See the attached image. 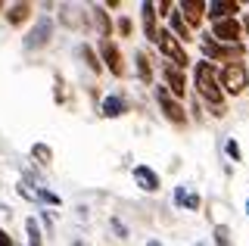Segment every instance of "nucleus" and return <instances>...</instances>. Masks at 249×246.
Segmentation results:
<instances>
[{"label": "nucleus", "instance_id": "5701e85b", "mask_svg": "<svg viewBox=\"0 0 249 246\" xmlns=\"http://www.w3.org/2000/svg\"><path fill=\"white\" fill-rule=\"evenodd\" d=\"M31 159H37L41 165H50L53 162V150L47 147V143H35V147H31Z\"/></svg>", "mask_w": 249, "mask_h": 246}, {"label": "nucleus", "instance_id": "cd10ccee", "mask_svg": "<svg viewBox=\"0 0 249 246\" xmlns=\"http://www.w3.org/2000/svg\"><path fill=\"white\" fill-rule=\"evenodd\" d=\"M53 100H56V103H62V100H66V90H62V81H56V90H53Z\"/></svg>", "mask_w": 249, "mask_h": 246}, {"label": "nucleus", "instance_id": "9b49d317", "mask_svg": "<svg viewBox=\"0 0 249 246\" xmlns=\"http://www.w3.org/2000/svg\"><path fill=\"white\" fill-rule=\"evenodd\" d=\"M209 19H212V25L215 22H221V19H237L233 13H240V3L237 0H209Z\"/></svg>", "mask_w": 249, "mask_h": 246}, {"label": "nucleus", "instance_id": "9d476101", "mask_svg": "<svg viewBox=\"0 0 249 246\" xmlns=\"http://www.w3.org/2000/svg\"><path fill=\"white\" fill-rule=\"evenodd\" d=\"M162 78H165V88L175 94L178 100H181L184 94H187V78H184V69H178V66H165L162 69Z\"/></svg>", "mask_w": 249, "mask_h": 246}, {"label": "nucleus", "instance_id": "a211bd4d", "mask_svg": "<svg viewBox=\"0 0 249 246\" xmlns=\"http://www.w3.org/2000/svg\"><path fill=\"white\" fill-rule=\"evenodd\" d=\"M134 63H137V78L143 81V84H153V59L146 56L143 50H137L134 53Z\"/></svg>", "mask_w": 249, "mask_h": 246}, {"label": "nucleus", "instance_id": "1a4fd4ad", "mask_svg": "<svg viewBox=\"0 0 249 246\" xmlns=\"http://www.w3.org/2000/svg\"><path fill=\"white\" fill-rule=\"evenodd\" d=\"M140 16H143V35H146V41L156 44L159 47V35H162V28L156 25V3H140Z\"/></svg>", "mask_w": 249, "mask_h": 246}, {"label": "nucleus", "instance_id": "7c9ffc66", "mask_svg": "<svg viewBox=\"0 0 249 246\" xmlns=\"http://www.w3.org/2000/svg\"><path fill=\"white\" fill-rule=\"evenodd\" d=\"M156 10H162V16H171V3H168V0H162V3H156Z\"/></svg>", "mask_w": 249, "mask_h": 246}, {"label": "nucleus", "instance_id": "bb28decb", "mask_svg": "<svg viewBox=\"0 0 249 246\" xmlns=\"http://www.w3.org/2000/svg\"><path fill=\"white\" fill-rule=\"evenodd\" d=\"M199 203H202V199H199L196 193H187V196H184V206H187V209H199Z\"/></svg>", "mask_w": 249, "mask_h": 246}, {"label": "nucleus", "instance_id": "6e6552de", "mask_svg": "<svg viewBox=\"0 0 249 246\" xmlns=\"http://www.w3.org/2000/svg\"><path fill=\"white\" fill-rule=\"evenodd\" d=\"M240 32H243V22L237 19H221L212 25V37L221 44H240Z\"/></svg>", "mask_w": 249, "mask_h": 246}, {"label": "nucleus", "instance_id": "b1692460", "mask_svg": "<svg viewBox=\"0 0 249 246\" xmlns=\"http://www.w3.org/2000/svg\"><path fill=\"white\" fill-rule=\"evenodd\" d=\"M215 246H233V237H231L228 225H215Z\"/></svg>", "mask_w": 249, "mask_h": 246}, {"label": "nucleus", "instance_id": "c9c22d12", "mask_svg": "<svg viewBox=\"0 0 249 246\" xmlns=\"http://www.w3.org/2000/svg\"><path fill=\"white\" fill-rule=\"evenodd\" d=\"M0 10H3V3H0Z\"/></svg>", "mask_w": 249, "mask_h": 246}, {"label": "nucleus", "instance_id": "473e14b6", "mask_svg": "<svg viewBox=\"0 0 249 246\" xmlns=\"http://www.w3.org/2000/svg\"><path fill=\"white\" fill-rule=\"evenodd\" d=\"M243 32H246V35H249V16H246V19H243Z\"/></svg>", "mask_w": 249, "mask_h": 246}, {"label": "nucleus", "instance_id": "72a5a7b5", "mask_svg": "<svg viewBox=\"0 0 249 246\" xmlns=\"http://www.w3.org/2000/svg\"><path fill=\"white\" fill-rule=\"evenodd\" d=\"M146 246H162V243H159V240H150V243H146Z\"/></svg>", "mask_w": 249, "mask_h": 246}, {"label": "nucleus", "instance_id": "6ab92c4d", "mask_svg": "<svg viewBox=\"0 0 249 246\" xmlns=\"http://www.w3.org/2000/svg\"><path fill=\"white\" fill-rule=\"evenodd\" d=\"M59 22H66L69 28H88V16H78V6H62Z\"/></svg>", "mask_w": 249, "mask_h": 246}, {"label": "nucleus", "instance_id": "f8f14e48", "mask_svg": "<svg viewBox=\"0 0 249 246\" xmlns=\"http://www.w3.org/2000/svg\"><path fill=\"white\" fill-rule=\"evenodd\" d=\"M131 175H134V184H137L140 190H146V193H156L159 184H162L159 175H156L150 165H134V172H131Z\"/></svg>", "mask_w": 249, "mask_h": 246}, {"label": "nucleus", "instance_id": "4468645a", "mask_svg": "<svg viewBox=\"0 0 249 246\" xmlns=\"http://www.w3.org/2000/svg\"><path fill=\"white\" fill-rule=\"evenodd\" d=\"M178 10L184 13L187 25H196V22L202 19V13L209 10V3H202V0H181V3H178Z\"/></svg>", "mask_w": 249, "mask_h": 246}, {"label": "nucleus", "instance_id": "ddd939ff", "mask_svg": "<svg viewBox=\"0 0 249 246\" xmlns=\"http://www.w3.org/2000/svg\"><path fill=\"white\" fill-rule=\"evenodd\" d=\"M128 109H131L128 100L119 97V94H109V97H103V103H100V112H103L106 119H119V115H124Z\"/></svg>", "mask_w": 249, "mask_h": 246}, {"label": "nucleus", "instance_id": "f257e3e1", "mask_svg": "<svg viewBox=\"0 0 249 246\" xmlns=\"http://www.w3.org/2000/svg\"><path fill=\"white\" fill-rule=\"evenodd\" d=\"M193 84H196V94L202 100H209L212 115L221 119L224 115V90H221V81H218V75H215V66L212 63H196V69H193Z\"/></svg>", "mask_w": 249, "mask_h": 246}, {"label": "nucleus", "instance_id": "f3484780", "mask_svg": "<svg viewBox=\"0 0 249 246\" xmlns=\"http://www.w3.org/2000/svg\"><path fill=\"white\" fill-rule=\"evenodd\" d=\"M168 22H171V35H175L181 44L193 41V37H190V25H187V19H184V13H181V10H178V13H171Z\"/></svg>", "mask_w": 249, "mask_h": 246}, {"label": "nucleus", "instance_id": "393cba45", "mask_svg": "<svg viewBox=\"0 0 249 246\" xmlns=\"http://www.w3.org/2000/svg\"><path fill=\"white\" fill-rule=\"evenodd\" d=\"M224 153H228V156L233 159V162H240V159H243V153H240V143L233 141V137H231L228 143H224Z\"/></svg>", "mask_w": 249, "mask_h": 246}, {"label": "nucleus", "instance_id": "f03ea898", "mask_svg": "<svg viewBox=\"0 0 249 246\" xmlns=\"http://www.w3.org/2000/svg\"><path fill=\"white\" fill-rule=\"evenodd\" d=\"M218 81H221V90H224V94L240 97L249 88V72H246L243 63H231V66H224L221 72H218Z\"/></svg>", "mask_w": 249, "mask_h": 246}, {"label": "nucleus", "instance_id": "0eeeda50", "mask_svg": "<svg viewBox=\"0 0 249 246\" xmlns=\"http://www.w3.org/2000/svg\"><path fill=\"white\" fill-rule=\"evenodd\" d=\"M100 63H103L115 78H122V75H124V56H122L119 44H115L112 37H109V41H100Z\"/></svg>", "mask_w": 249, "mask_h": 246}, {"label": "nucleus", "instance_id": "2eb2a0df", "mask_svg": "<svg viewBox=\"0 0 249 246\" xmlns=\"http://www.w3.org/2000/svg\"><path fill=\"white\" fill-rule=\"evenodd\" d=\"M19 193L25 196V199H37V203H47V206H59L62 203L56 193H50V190H44V187H35V190H31L28 184H19Z\"/></svg>", "mask_w": 249, "mask_h": 246}, {"label": "nucleus", "instance_id": "a878e982", "mask_svg": "<svg viewBox=\"0 0 249 246\" xmlns=\"http://www.w3.org/2000/svg\"><path fill=\"white\" fill-rule=\"evenodd\" d=\"M115 28H119V35H122V37H128L131 32H134V25H131V19H119V25H115Z\"/></svg>", "mask_w": 249, "mask_h": 246}, {"label": "nucleus", "instance_id": "c85d7f7f", "mask_svg": "<svg viewBox=\"0 0 249 246\" xmlns=\"http://www.w3.org/2000/svg\"><path fill=\"white\" fill-rule=\"evenodd\" d=\"M0 246H16V243H13V237H10V234H6V230H3V228H0Z\"/></svg>", "mask_w": 249, "mask_h": 246}, {"label": "nucleus", "instance_id": "aec40b11", "mask_svg": "<svg viewBox=\"0 0 249 246\" xmlns=\"http://www.w3.org/2000/svg\"><path fill=\"white\" fill-rule=\"evenodd\" d=\"M6 19H10V25H22V22L31 19V3H13L10 10H6Z\"/></svg>", "mask_w": 249, "mask_h": 246}, {"label": "nucleus", "instance_id": "20e7f679", "mask_svg": "<svg viewBox=\"0 0 249 246\" xmlns=\"http://www.w3.org/2000/svg\"><path fill=\"white\" fill-rule=\"evenodd\" d=\"M159 50L171 59V66H178V69H187V66H190V56H187L184 44L178 41L175 35H171V28H162V35H159Z\"/></svg>", "mask_w": 249, "mask_h": 246}, {"label": "nucleus", "instance_id": "f704fd0d", "mask_svg": "<svg viewBox=\"0 0 249 246\" xmlns=\"http://www.w3.org/2000/svg\"><path fill=\"white\" fill-rule=\"evenodd\" d=\"M246 215H249V199H246Z\"/></svg>", "mask_w": 249, "mask_h": 246}, {"label": "nucleus", "instance_id": "412c9836", "mask_svg": "<svg viewBox=\"0 0 249 246\" xmlns=\"http://www.w3.org/2000/svg\"><path fill=\"white\" fill-rule=\"evenodd\" d=\"M78 56H81L84 63H88V69H90L93 75H100V72H103V63L97 59V53H93V50L88 47V44H78Z\"/></svg>", "mask_w": 249, "mask_h": 246}, {"label": "nucleus", "instance_id": "dca6fc26", "mask_svg": "<svg viewBox=\"0 0 249 246\" xmlns=\"http://www.w3.org/2000/svg\"><path fill=\"white\" fill-rule=\"evenodd\" d=\"M90 16H93V22H97V32L103 35V41H109L112 37V19H109V13H106V6H90Z\"/></svg>", "mask_w": 249, "mask_h": 246}, {"label": "nucleus", "instance_id": "4be33fe9", "mask_svg": "<svg viewBox=\"0 0 249 246\" xmlns=\"http://www.w3.org/2000/svg\"><path fill=\"white\" fill-rule=\"evenodd\" d=\"M25 234H28V246H44V237H41V228H37L35 215L25 218Z\"/></svg>", "mask_w": 249, "mask_h": 246}, {"label": "nucleus", "instance_id": "423d86ee", "mask_svg": "<svg viewBox=\"0 0 249 246\" xmlns=\"http://www.w3.org/2000/svg\"><path fill=\"white\" fill-rule=\"evenodd\" d=\"M50 37H53V19L50 16H41L35 22V28L25 35V41H22V47L25 50H41L50 44Z\"/></svg>", "mask_w": 249, "mask_h": 246}, {"label": "nucleus", "instance_id": "39448f33", "mask_svg": "<svg viewBox=\"0 0 249 246\" xmlns=\"http://www.w3.org/2000/svg\"><path fill=\"white\" fill-rule=\"evenodd\" d=\"M156 100H159L162 112H165L168 122H175V125H187V112H184V103L171 94L168 88H156Z\"/></svg>", "mask_w": 249, "mask_h": 246}, {"label": "nucleus", "instance_id": "7ed1b4c3", "mask_svg": "<svg viewBox=\"0 0 249 246\" xmlns=\"http://www.w3.org/2000/svg\"><path fill=\"white\" fill-rule=\"evenodd\" d=\"M243 53V44H221V41H215V37H202V56L209 59V63H228L231 66V59L237 63V56Z\"/></svg>", "mask_w": 249, "mask_h": 246}, {"label": "nucleus", "instance_id": "c756f323", "mask_svg": "<svg viewBox=\"0 0 249 246\" xmlns=\"http://www.w3.org/2000/svg\"><path fill=\"white\" fill-rule=\"evenodd\" d=\"M112 228H115V234H119V237H128V230H124V225H122L119 218H112Z\"/></svg>", "mask_w": 249, "mask_h": 246}, {"label": "nucleus", "instance_id": "2f4dec72", "mask_svg": "<svg viewBox=\"0 0 249 246\" xmlns=\"http://www.w3.org/2000/svg\"><path fill=\"white\" fill-rule=\"evenodd\" d=\"M184 196H187V193H184V187H178V190H175V203H178V206H184Z\"/></svg>", "mask_w": 249, "mask_h": 246}]
</instances>
